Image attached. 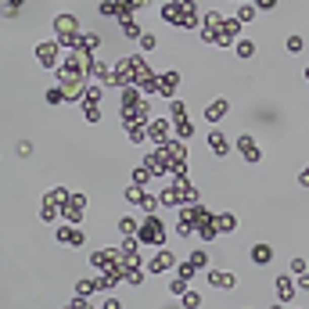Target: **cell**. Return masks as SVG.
Masks as SVG:
<instances>
[{
	"instance_id": "5b68a950",
	"label": "cell",
	"mask_w": 309,
	"mask_h": 309,
	"mask_svg": "<svg viewBox=\"0 0 309 309\" xmlns=\"http://www.w3.org/2000/svg\"><path fill=\"white\" fill-rule=\"evenodd\" d=\"M169 262H173L169 252H166V255H154V259H151V274H159V269H169Z\"/></svg>"
},
{
	"instance_id": "3957f363",
	"label": "cell",
	"mask_w": 309,
	"mask_h": 309,
	"mask_svg": "<svg viewBox=\"0 0 309 309\" xmlns=\"http://www.w3.org/2000/svg\"><path fill=\"white\" fill-rule=\"evenodd\" d=\"M269 259H274V248H269V245H255V248H252V262L266 266Z\"/></svg>"
},
{
	"instance_id": "ba28073f",
	"label": "cell",
	"mask_w": 309,
	"mask_h": 309,
	"mask_svg": "<svg viewBox=\"0 0 309 309\" xmlns=\"http://www.w3.org/2000/svg\"><path fill=\"white\" fill-rule=\"evenodd\" d=\"M238 54H241V58H252V54H255V44H252V40H241V44H238Z\"/></svg>"
},
{
	"instance_id": "9c48e42d",
	"label": "cell",
	"mask_w": 309,
	"mask_h": 309,
	"mask_svg": "<svg viewBox=\"0 0 309 309\" xmlns=\"http://www.w3.org/2000/svg\"><path fill=\"white\" fill-rule=\"evenodd\" d=\"M255 4H259L262 11H266V8H274V4H277V0H255Z\"/></svg>"
},
{
	"instance_id": "6da1fadb",
	"label": "cell",
	"mask_w": 309,
	"mask_h": 309,
	"mask_svg": "<svg viewBox=\"0 0 309 309\" xmlns=\"http://www.w3.org/2000/svg\"><path fill=\"white\" fill-rule=\"evenodd\" d=\"M223 115H226V101H223V97H219V101H212V104L205 108V119H209V123H219Z\"/></svg>"
},
{
	"instance_id": "52a82bcc",
	"label": "cell",
	"mask_w": 309,
	"mask_h": 309,
	"mask_svg": "<svg viewBox=\"0 0 309 309\" xmlns=\"http://www.w3.org/2000/svg\"><path fill=\"white\" fill-rule=\"evenodd\" d=\"M302 47H305L302 36H288V51H291V54H302Z\"/></svg>"
},
{
	"instance_id": "7a4b0ae2",
	"label": "cell",
	"mask_w": 309,
	"mask_h": 309,
	"mask_svg": "<svg viewBox=\"0 0 309 309\" xmlns=\"http://www.w3.org/2000/svg\"><path fill=\"white\" fill-rule=\"evenodd\" d=\"M54 51H58L54 44H40V47H36V58H40L44 65H54V61H58V54H54Z\"/></svg>"
},
{
	"instance_id": "8992f818",
	"label": "cell",
	"mask_w": 309,
	"mask_h": 309,
	"mask_svg": "<svg viewBox=\"0 0 309 309\" xmlns=\"http://www.w3.org/2000/svg\"><path fill=\"white\" fill-rule=\"evenodd\" d=\"M252 18H255V8L252 4H241L238 8V22H252Z\"/></svg>"
},
{
	"instance_id": "277c9868",
	"label": "cell",
	"mask_w": 309,
	"mask_h": 309,
	"mask_svg": "<svg viewBox=\"0 0 309 309\" xmlns=\"http://www.w3.org/2000/svg\"><path fill=\"white\" fill-rule=\"evenodd\" d=\"M209 147H212L216 154H226V140H223V133H219V130H212V133H209Z\"/></svg>"
}]
</instances>
